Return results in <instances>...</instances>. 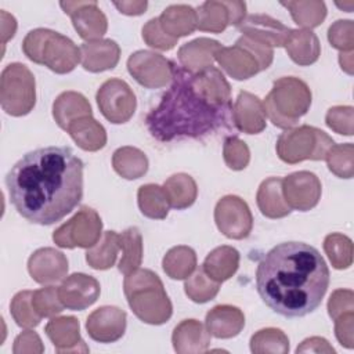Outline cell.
Instances as JSON below:
<instances>
[{"instance_id":"8992f818","label":"cell","mask_w":354,"mask_h":354,"mask_svg":"<svg viewBox=\"0 0 354 354\" xmlns=\"http://www.w3.org/2000/svg\"><path fill=\"white\" fill-rule=\"evenodd\" d=\"M311 90L306 82L295 76H283L272 83L263 102L266 116L279 129H293L311 106Z\"/></svg>"},{"instance_id":"e575fe53","label":"cell","mask_w":354,"mask_h":354,"mask_svg":"<svg viewBox=\"0 0 354 354\" xmlns=\"http://www.w3.org/2000/svg\"><path fill=\"white\" fill-rule=\"evenodd\" d=\"M162 267L171 279H187L196 270V253L185 245L174 246L166 252Z\"/></svg>"},{"instance_id":"11a10c76","label":"cell","mask_w":354,"mask_h":354,"mask_svg":"<svg viewBox=\"0 0 354 354\" xmlns=\"http://www.w3.org/2000/svg\"><path fill=\"white\" fill-rule=\"evenodd\" d=\"M296 353H326L333 354L335 348L329 344V342L319 336L307 337L301 342L300 346H297Z\"/></svg>"},{"instance_id":"d590c367","label":"cell","mask_w":354,"mask_h":354,"mask_svg":"<svg viewBox=\"0 0 354 354\" xmlns=\"http://www.w3.org/2000/svg\"><path fill=\"white\" fill-rule=\"evenodd\" d=\"M281 6L289 10L292 19L301 29L311 30L319 26L326 17V6L319 0H290L281 1Z\"/></svg>"},{"instance_id":"8d00e7d4","label":"cell","mask_w":354,"mask_h":354,"mask_svg":"<svg viewBox=\"0 0 354 354\" xmlns=\"http://www.w3.org/2000/svg\"><path fill=\"white\" fill-rule=\"evenodd\" d=\"M119 250V234L115 231H105L100 241L87 249L86 261L94 270H108L115 264Z\"/></svg>"},{"instance_id":"484cf974","label":"cell","mask_w":354,"mask_h":354,"mask_svg":"<svg viewBox=\"0 0 354 354\" xmlns=\"http://www.w3.org/2000/svg\"><path fill=\"white\" fill-rule=\"evenodd\" d=\"M173 348L178 354L206 353L210 346V333L196 319H184L173 330Z\"/></svg>"},{"instance_id":"4fadbf2b","label":"cell","mask_w":354,"mask_h":354,"mask_svg":"<svg viewBox=\"0 0 354 354\" xmlns=\"http://www.w3.org/2000/svg\"><path fill=\"white\" fill-rule=\"evenodd\" d=\"M246 15V3L239 0L202 3L196 10V29L210 33H221L228 25L238 26Z\"/></svg>"},{"instance_id":"ee69618b","label":"cell","mask_w":354,"mask_h":354,"mask_svg":"<svg viewBox=\"0 0 354 354\" xmlns=\"http://www.w3.org/2000/svg\"><path fill=\"white\" fill-rule=\"evenodd\" d=\"M32 296H33L32 290H21L11 300V304H10L11 315L15 324L21 328H35L41 321V317L37 314V311L33 307Z\"/></svg>"},{"instance_id":"83f0119b","label":"cell","mask_w":354,"mask_h":354,"mask_svg":"<svg viewBox=\"0 0 354 354\" xmlns=\"http://www.w3.org/2000/svg\"><path fill=\"white\" fill-rule=\"evenodd\" d=\"M53 116L57 124L66 130L68 126L84 116H93L91 105L88 100L77 91L61 93L53 104Z\"/></svg>"},{"instance_id":"2e32d148","label":"cell","mask_w":354,"mask_h":354,"mask_svg":"<svg viewBox=\"0 0 354 354\" xmlns=\"http://www.w3.org/2000/svg\"><path fill=\"white\" fill-rule=\"evenodd\" d=\"M100 282L87 274L75 272L65 279L58 288L61 303L65 308L82 311L94 304L100 296Z\"/></svg>"},{"instance_id":"8fae6325","label":"cell","mask_w":354,"mask_h":354,"mask_svg":"<svg viewBox=\"0 0 354 354\" xmlns=\"http://www.w3.org/2000/svg\"><path fill=\"white\" fill-rule=\"evenodd\" d=\"M174 62L162 54L138 50L127 59V71L137 83L147 88H160L171 82Z\"/></svg>"},{"instance_id":"9c48e42d","label":"cell","mask_w":354,"mask_h":354,"mask_svg":"<svg viewBox=\"0 0 354 354\" xmlns=\"http://www.w3.org/2000/svg\"><path fill=\"white\" fill-rule=\"evenodd\" d=\"M102 221L100 214L88 206H82L72 218L54 231L53 241L57 246L65 249H90L100 241Z\"/></svg>"},{"instance_id":"6f0895ef","label":"cell","mask_w":354,"mask_h":354,"mask_svg":"<svg viewBox=\"0 0 354 354\" xmlns=\"http://www.w3.org/2000/svg\"><path fill=\"white\" fill-rule=\"evenodd\" d=\"M0 17H1V43L4 46L11 37H14L17 30V21L11 14H8L4 10L0 11Z\"/></svg>"},{"instance_id":"44dd1931","label":"cell","mask_w":354,"mask_h":354,"mask_svg":"<svg viewBox=\"0 0 354 354\" xmlns=\"http://www.w3.org/2000/svg\"><path fill=\"white\" fill-rule=\"evenodd\" d=\"M231 116L236 129L246 134H259L267 124L263 101L249 91L238 94Z\"/></svg>"},{"instance_id":"4dcf8cb0","label":"cell","mask_w":354,"mask_h":354,"mask_svg":"<svg viewBox=\"0 0 354 354\" xmlns=\"http://www.w3.org/2000/svg\"><path fill=\"white\" fill-rule=\"evenodd\" d=\"M66 131L83 151L95 152L102 149L106 144V131L93 116H84L72 122Z\"/></svg>"},{"instance_id":"ab89813d","label":"cell","mask_w":354,"mask_h":354,"mask_svg":"<svg viewBox=\"0 0 354 354\" xmlns=\"http://www.w3.org/2000/svg\"><path fill=\"white\" fill-rule=\"evenodd\" d=\"M250 351L254 354H286L289 339L278 328H264L250 337Z\"/></svg>"},{"instance_id":"f907efd6","label":"cell","mask_w":354,"mask_h":354,"mask_svg":"<svg viewBox=\"0 0 354 354\" xmlns=\"http://www.w3.org/2000/svg\"><path fill=\"white\" fill-rule=\"evenodd\" d=\"M346 313H354V293L350 289H337L328 300V314L336 319Z\"/></svg>"},{"instance_id":"bcb514c9","label":"cell","mask_w":354,"mask_h":354,"mask_svg":"<svg viewBox=\"0 0 354 354\" xmlns=\"http://www.w3.org/2000/svg\"><path fill=\"white\" fill-rule=\"evenodd\" d=\"M223 158L231 170H243L250 160V151L245 141L238 137H228L223 145Z\"/></svg>"},{"instance_id":"f35d334b","label":"cell","mask_w":354,"mask_h":354,"mask_svg":"<svg viewBox=\"0 0 354 354\" xmlns=\"http://www.w3.org/2000/svg\"><path fill=\"white\" fill-rule=\"evenodd\" d=\"M119 245L122 259L119 261V271L124 275L140 268L142 261V236L137 227H130L119 234Z\"/></svg>"},{"instance_id":"7c38bea8","label":"cell","mask_w":354,"mask_h":354,"mask_svg":"<svg viewBox=\"0 0 354 354\" xmlns=\"http://www.w3.org/2000/svg\"><path fill=\"white\" fill-rule=\"evenodd\" d=\"M214 221L218 231L230 239L249 236L253 227V216L248 203L236 196H223L214 207Z\"/></svg>"},{"instance_id":"ba28073f","label":"cell","mask_w":354,"mask_h":354,"mask_svg":"<svg viewBox=\"0 0 354 354\" xmlns=\"http://www.w3.org/2000/svg\"><path fill=\"white\" fill-rule=\"evenodd\" d=\"M0 104L11 116L28 115L36 104V82L30 69L21 64H8L0 76Z\"/></svg>"},{"instance_id":"5b68a950","label":"cell","mask_w":354,"mask_h":354,"mask_svg":"<svg viewBox=\"0 0 354 354\" xmlns=\"http://www.w3.org/2000/svg\"><path fill=\"white\" fill-rule=\"evenodd\" d=\"M22 51L30 61L59 75L72 72L82 59L80 48L69 37L46 28L30 30L22 41Z\"/></svg>"},{"instance_id":"52a82bcc","label":"cell","mask_w":354,"mask_h":354,"mask_svg":"<svg viewBox=\"0 0 354 354\" xmlns=\"http://www.w3.org/2000/svg\"><path fill=\"white\" fill-rule=\"evenodd\" d=\"M335 145L321 129L303 124L285 130L277 140V155L285 163L295 165L303 160H324L328 151Z\"/></svg>"},{"instance_id":"d4e9b609","label":"cell","mask_w":354,"mask_h":354,"mask_svg":"<svg viewBox=\"0 0 354 354\" xmlns=\"http://www.w3.org/2000/svg\"><path fill=\"white\" fill-rule=\"evenodd\" d=\"M205 326L217 339H231L241 333L245 326V315L241 308L230 304L214 306L206 314Z\"/></svg>"},{"instance_id":"5bb4252c","label":"cell","mask_w":354,"mask_h":354,"mask_svg":"<svg viewBox=\"0 0 354 354\" xmlns=\"http://www.w3.org/2000/svg\"><path fill=\"white\" fill-rule=\"evenodd\" d=\"M61 8L72 19L75 30L86 41L100 40L106 33L108 21L94 0L61 1Z\"/></svg>"},{"instance_id":"db71d44e","label":"cell","mask_w":354,"mask_h":354,"mask_svg":"<svg viewBox=\"0 0 354 354\" xmlns=\"http://www.w3.org/2000/svg\"><path fill=\"white\" fill-rule=\"evenodd\" d=\"M335 321V335L339 343L346 348L354 347V313H346Z\"/></svg>"},{"instance_id":"ffe728a7","label":"cell","mask_w":354,"mask_h":354,"mask_svg":"<svg viewBox=\"0 0 354 354\" xmlns=\"http://www.w3.org/2000/svg\"><path fill=\"white\" fill-rule=\"evenodd\" d=\"M44 332L57 353H88V347L80 336L79 321L72 315L51 318Z\"/></svg>"},{"instance_id":"f5cc1de1","label":"cell","mask_w":354,"mask_h":354,"mask_svg":"<svg viewBox=\"0 0 354 354\" xmlns=\"http://www.w3.org/2000/svg\"><path fill=\"white\" fill-rule=\"evenodd\" d=\"M235 43L243 46L245 48H248L253 55L254 58L257 59L259 62V66H260V71H264L267 69L271 64H272V59H274V51L271 47L263 44V43H259L256 40H252L246 36H241Z\"/></svg>"},{"instance_id":"9a60e30c","label":"cell","mask_w":354,"mask_h":354,"mask_svg":"<svg viewBox=\"0 0 354 354\" xmlns=\"http://www.w3.org/2000/svg\"><path fill=\"white\" fill-rule=\"evenodd\" d=\"M321 181L311 171H295L282 178V195L290 209L307 212L315 207L321 199Z\"/></svg>"},{"instance_id":"ac0fdd59","label":"cell","mask_w":354,"mask_h":354,"mask_svg":"<svg viewBox=\"0 0 354 354\" xmlns=\"http://www.w3.org/2000/svg\"><path fill=\"white\" fill-rule=\"evenodd\" d=\"M126 313L115 306H102L94 310L86 321L88 336L100 343H113L126 330Z\"/></svg>"},{"instance_id":"3957f363","label":"cell","mask_w":354,"mask_h":354,"mask_svg":"<svg viewBox=\"0 0 354 354\" xmlns=\"http://www.w3.org/2000/svg\"><path fill=\"white\" fill-rule=\"evenodd\" d=\"M328 286L329 268L324 257L303 242L279 243L257 264L256 288L261 300L288 318L313 313Z\"/></svg>"},{"instance_id":"e0dca14e","label":"cell","mask_w":354,"mask_h":354,"mask_svg":"<svg viewBox=\"0 0 354 354\" xmlns=\"http://www.w3.org/2000/svg\"><path fill=\"white\" fill-rule=\"evenodd\" d=\"M236 28L242 36L263 43L271 48L283 47L292 32L289 26L266 14L248 15Z\"/></svg>"},{"instance_id":"7bdbcfd3","label":"cell","mask_w":354,"mask_h":354,"mask_svg":"<svg viewBox=\"0 0 354 354\" xmlns=\"http://www.w3.org/2000/svg\"><path fill=\"white\" fill-rule=\"evenodd\" d=\"M328 169L340 178H351L354 174V147L351 142L335 144L325 156Z\"/></svg>"},{"instance_id":"b9f144b4","label":"cell","mask_w":354,"mask_h":354,"mask_svg":"<svg viewBox=\"0 0 354 354\" xmlns=\"http://www.w3.org/2000/svg\"><path fill=\"white\" fill-rule=\"evenodd\" d=\"M184 290L188 299L195 303H206L214 299L220 290V282L213 281L206 275L203 268L195 270L185 281Z\"/></svg>"},{"instance_id":"f6af8a7d","label":"cell","mask_w":354,"mask_h":354,"mask_svg":"<svg viewBox=\"0 0 354 354\" xmlns=\"http://www.w3.org/2000/svg\"><path fill=\"white\" fill-rule=\"evenodd\" d=\"M32 303L37 314L43 317H54L59 314L65 307L61 303L58 288L53 285H47L44 288H40L33 292Z\"/></svg>"},{"instance_id":"d6986e66","label":"cell","mask_w":354,"mask_h":354,"mask_svg":"<svg viewBox=\"0 0 354 354\" xmlns=\"http://www.w3.org/2000/svg\"><path fill=\"white\" fill-rule=\"evenodd\" d=\"M28 271L32 279L41 285L62 281L68 274L66 256L54 248H40L28 260Z\"/></svg>"},{"instance_id":"6da1fadb","label":"cell","mask_w":354,"mask_h":354,"mask_svg":"<svg viewBox=\"0 0 354 354\" xmlns=\"http://www.w3.org/2000/svg\"><path fill=\"white\" fill-rule=\"evenodd\" d=\"M6 185L11 205L24 218L50 225L82 201L83 162L68 147L37 148L11 167Z\"/></svg>"},{"instance_id":"cb8c5ba5","label":"cell","mask_w":354,"mask_h":354,"mask_svg":"<svg viewBox=\"0 0 354 354\" xmlns=\"http://www.w3.org/2000/svg\"><path fill=\"white\" fill-rule=\"evenodd\" d=\"M218 65L235 80H246L260 72L254 55L243 46L235 43L232 47H223L216 53Z\"/></svg>"},{"instance_id":"836d02e7","label":"cell","mask_w":354,"mask_h":354,"mask_svg":"<svg viewBox=\"0 0 354 354\" xmlns=\"http://www.w3.org/2000/svg\"><path fill=\"white\" fill-rule=\"evenodd\" d=\"M169 203L177 210L187 209L194 205L198 196V187L195 180L187 173H177L170 176L163 184Z\"/></svg>"},{"instance_id":"4316f807","label":"cell","mask_w":354,"mask_h":354,"mask_svg":"<svg viewBox=\"0 0 354 354\" xmlns=\"http://www.w3.org/2000/svg\"><path fill=\"white\" fill-rule=\"evenodd\" d=\"M283 47L290 59L300 66L317 62L321 55L319 40L310 29H292Z\"/></svg>"},{"instance_id":"7dc6e473","label":"cell","mask_w":354,"mask_h":354,"mask_svg":"<svg viewBox=\"0 0 354 354\" xmlns=\"http://www.w3.org/2000/svg\"><path fill=\"white\" fill-rule=\"evenodd\" d=\"M325 123L337 134L353 136L354 131V108L350 105H336L328 109Z\"/></svg>"},{"instance_id":"9f6ffc18","label":"cell","mask_w":354,"mask_h":354,"mask_svg":"<svg viewBox=\"0 0 354 354\" xmlns=\"http://www.w3.org/2000/svg\"><path fill=\"white\" fill-rule=\"evenodd\" d=\"M113 6L119 10V12L124 15H141L145 12L148 3L144 0H122V1H113Z\"/></svg>"},{"instance_id":"277c9868","label":"cell","mask_w":354,"mask_h":354,"mask_svg":"<svg viewBox=\"0 0 354 354\" xmlns=\"http://www.w3.org/2000/svg\"><path fill=\"white\" fill-rule=\"evenodd\" d=\"M123 290L134 315L145 324L162 325L173 314L171 301L160 278L151 270L138 268L124 277Z\"/></svg>"},{"instance_id":"f1b7e54d","label":"cell","mask_w":354,"mask_h":354,"mask_svg":"<svg viewBox=\"0 0 354 354\" xmlns=\"http://www.w3.org/2000/svg\"><path fill=\"white\" fill-rule=\"evenodd\" d=\"M158 19L162 29L174 39L191 35L198 25L196 10L188 4H171L163 10Z\"/></svg>"},{"instance_id":"60d3db41","label":"cell","mask_w":354,"mask_h":354,"mask_svg":"<svg viewBox=\"0 0 354 354\" xmlns=\"http://www.w3.org/2000/svg\"><path fill=\"white\" fill-rule=\"evenodd\" d=\"M324 250L336 270H346L353 263V242L340 232H332L324 239Z\"/></svg>"},{"instance_id":"816d5d0a","label":"cell","mask_w":354,"mask_h":354,"mask_svg":"<svg viewBox=\"0 0 354 354\" xmlns=\"http://www.w3.org/2000/svg\"><path fill=\"white\" fill-rule=\"evenodd\" d=\"M43 351L44 346L41 343V339L33 330H24L14 340V354H40Z\"/></svg>"},{"instance_id":"c3c4849f","label":"cell","mask_w":354,"mask_h":354,"mask_svg":"<svg viewBox=\"0 0 354 354\" xmlns=\"http://www.w3.org/2000/svg\"><path fill=\"white\" fill-rule=\"evenodd\" d=\"M328 40L332 47L340 53H348L354 48V22L351 19H337L328 29Z\"/></svg>"},{"instance_id":"91938a15","label":"cell","mask_w":354,"mask_h":354,"mask_svg":"<svg viewBox=\"0 0 354 354\" xmlns=\"http://www.w3.org/2000/svg\"><path fill=\"white\" fill-rule=\"evenodd\" d=\"M336 4H337L339 7H342V8L346 6V4H339V3H336ZM353 4H354L353 1H348V3H347V6H348V7H353ZM347 12H350V10H348V8H347Z\"/></svg>"},{"instance_id":"603a6c76","label":"cell","mask_w":354,"mask_h":354,"mask_svg":"<svg viewBox=\"0 0 354 354\" xmlns=\"http://www.w3.org/2000/svg\"><path fill=\"white\" fill-rule=\"evenodd\" d=\"M220 48L221 44L217 40L209 37H198L183 44L178 48L177 58L185 71L191 73H198L213 66L216 53Z\"/></svg>"},{"instance_id":"7a4b0ae2","label":"cell","mask_w":354,"mask_h":354,"mask_svg":"<svg viewBox=\"0 0 354 354\" xmlns=\"http://www.w3.org/2000/svg\"><path fill=\"white\" fill-rule=\"evenodd\" d=\"M231 111V86L218 68L191 73L174 64L171 84L145 124L160 142L198 138L225 127Z\"/></svg>"},{"instance_id":"f546056e","label":"cell","mask_w":354,"mask_h":354,"mask_svg":"<svg viewBox=\"0 0 354 354\" xmlns=\"http://www.w3.org/2000/svg\"><path fill=\"white\" fill-rule=\"evenodd\" d=\"M256 202L261 214L268 218H282L292 212L282 195V178L278 177H270L261 181Z\"/></svg>"},{"instance_id":"30bf717a","label":"cell","mask_w":354,"mask_h":354,"mask_svg":"<svg viewBox=\"0 0 354 354\" xmlns=\"http://www.w3.org/2000/svg\"><path fill=\"white\" fill-rule=\"evenodd\" d=\"M95 100L102 116L115 124L129 122L137 106L131 87L124 80L115 77L100 86Z\"/></svg>"},{"instance_id":"d6a6232c","label":"cell","mask_w":354,"mask_h":354,"mask_svg":"<svg viewBox=\"0 0 354 354\" xmlns=\"http://www.w3.org/2000/svg\"><path fill=\"white\" fill-rule=\"evenodd\" d=\"M112 166L120 177L136 180L147 173L148 158L136 147H120L112 155Z\"/></svg>"},{"instance_id":"74e56055","label":"cell","mask_w":354,"mask_h":354,"mask_svg":"<svg viewBox=\"0 0 354 354\" xmlns=\"http://www.w3.org/2000/svg\"><path fill=\"white\" fill-rule=\"evenodd\" d=\"M138 207L141 213L153 220H163L169 213V199L165 188L158 184H145L138 188L137 192Z\"/></svg>"},{"instance_id":"7402d4cb","label":"cell","mask_w":354,"mask_h":354,"mask_svg":"<svg viewBox=\"0 0 354 354\" xmlns=\"http://www.w3.org/2000/svg\"><path fill=\"white\" fill-rule=\"evenodd\" d=\"M82 66L93 73L113 69L120 58V47L115 40L100 39L80 46Z\"/></svg>"},{"instance_id":"680465c9","label":"cell","mask_w":354,"mask_h":354,"mask_svg":"<svg viewBox=\"0 0 354 354\" xmlns=\"http://www.w3.org/2000/svg\"><path fill=\"white\" fill-rule=\"evenodd\" d=\"M339 64H340V68H342L346 73L353 75V65H354V61H353V51L340 53V54H339Z\"/></svg>"},{"instance_id":"681fc988","label":"cell","mask_w":354,"mask_h":354,"mask_svg":"<svg viewBox=\"0 0 354 354\" xmlns=\"http://www.w3.org/2000/svg\"><path fill=\"white\" fill-rule=\"evenodd\" d=\"M142 39L144 41L152 47V48H158V50H171L176 44L178 39H174L171 36H169L160 26L159 19L158 18H152L149 19L144 26H142Z\"/></svg>"},{"instance_id":"1f68e13d","label":"cell","mask_w":354,"mask_h":354,"mask_svg":"<svg viewBox=\"0 0 354 354\" xmlns=\"http://www.w3.org/2000/svg\"><path fill=\"white\" fill-rule=\"evenodd\" d=\"M239 267V252L228 245L213 249L205 259L202 268L216 282L230 279Z\"/></svg>"}]
</instances>
